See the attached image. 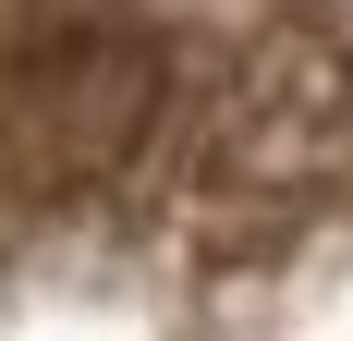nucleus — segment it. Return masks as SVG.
<instances>
[{
    "mask_svg": "<svg viewBox=\"0 0 353 341\" xmlns=\"http://www.w3.org/2000/svg\"><path fill=\"white\" fill-rule=\"evenodd\" d=\"M341 146H353V61L317 49V37L256 49V61L208 98V170L244 183V195H292V183H317Z\"/></svg>",
    "mask_w": 353,
    "mask_h": 341,
    "instance_id": "f03ea898",
    "label": "nucleus"
},
{
    "mask_svg": "<svg viewBox=\"0 0 353 341\" xmlns=\"http://www.w3.org/2000/svg\"><path fill=\"white\" fill-rule=\"evenodd\" d=\"M171 110V49L110 12H37L0 25V195L73 207L110 170H134Z\"/></svg>",
    "mask_w": 353,
    "mask_h": 341,
    "instance_id": "f257e3e1",
    "label": "nucleus"
}]
</instances>
